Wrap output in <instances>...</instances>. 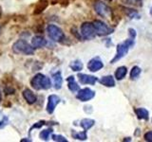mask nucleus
<instances>
[{
    "label": "nucleus",
    "mask_w": 152,
    "mask_h": 142,
    "mask_svg": "<svg viewBox=\"0 0 152 142\" xmlns=\"http://www.w3.org/2000/svg\"><path fill=\"white\" fill-rule=\"evenodd\" d=\"M128 35H129V37L126 40L119 43L116 46V54L110 61L111 64H114L118 61L123 59L124 57H126L129 49L135 45V38L137 36V32L134 28H128Z\"/></svg>",
    "instance_id": "1"
},
{
    "label": "nucleus",
    "mask_w": 152,
    "mask_h": 142,
    "mask_svg": "<svg viewBox=\"0 0 152 142\" xmlns=\"http://www.w3.org/2000/svg\"><path fill=\"white\" fill-rule=\"evenodd\" d=\"M31 85L35 90H48L51 87V80L42 73H37L31 80Z\"/></svg>",
    "instance_id": "2"
},
{
    "label": "nucleus",
    "mask_w": 152,
    "mask_h": 142,
    "mask_svg": "<svg viewBox=\"0 0 152 142\" xmlns=\"http://www.w3.org/2000/svg\"><path fill=\"white\" fill-rule=\"evenodd\" d=\"M34 47L24 39H19L12 45V51L15 54L30 56L34 54Z\"/></svg>",
    "instance_id": "3"
},
{
    "label": "nucleus",
    "mask_w": 152,
    "mask_h": 142,
    "mask_svg": "<svg viewBox=\"0 0 152 142\" xmlns=\"http://www.w3.org/2000/svg\"><path fill=\"white\" fill-rule=\"evenodd\" d=\"M47 33H48V36H49L53 42L61 43L65 39V33L63 30H62L61 28H59L58 26L53 25V24L48 25Z\"/></svg>",
    "instance_id": "4"
},
{
    "label": "nucleus",
    "mask_w": 152,
    "mask_h": 142,
    "mask_svg": "<svg viewBox=\"0 0 152 142\" xmlns=\"http://www.w3.org/2000/svg\"><path fill=\"white\" fill-rule=\"evenodd\" d=\"M95 32H96L97 36H107L109 34H111L114 31V28L111 27H109L107 24L101 20H94L92 22Z\"/></svg>",
    "instance_id": "5"
},
{
    "label": "nucleus",
    "mask_w": 152,
    "mask_h": 142,
    "mask_svg": "<svg viewBox=\"0 0 152 142\" xmlns=\"http://www.w3.org/2000/svg\"><path fill=\"white\" fill-rule=\"evenodd\" d=\"M80 34L83 39L86 40H91L96 36L93 24L90 22H84L80 28Z\"/></svg>",
    "instance_id": "6"
},
{
    "label": "nucleus",
    "mask_w": 152,
    "mask_h": 142,
    "mask_svg": "<svg viewBox=\"0 0 152 142\" xmlns=\"http://www.w3.org/2000/svg\"><path fill=\"white\" fill-rule=\"evenodd\" d=\"M94 11L99 16L103 18H110L112 17V9L109 8L106 3L102 1H96L93 5Z\"/></svg>",
    "instance_id": "7"
},
{
    "label": "nucleus",
    "mask_w": 152,
    "mask_h": 142,
    "mask_svg": "<svg viewBox=\"0 0 152 142\" xmlns=\"http://www.w3.org/2000/svg\"><path fill=\"white\" fill-rule=\"evenodd\" d=\"M95 97V92L88 87L79 89L76 94V99L82 102H87Z\"/></svg>",
    "instance_id": "8"
},
{
    "label": "nucleus",
    "mask_w": 152,
    "mask_h": 142,
    "mask_svg": "<svg viewBox=\"0 0 152 142\" xmlns=\"http://www.w3.org/2000/svg\"><path fill=\"white\" fill-rule=\"evenodd\" d=\"M61 102V99L59 98V96L57 95H50L49 98H48V103H47V107H46V110L47 112L51 115L53 114V112L55 111V108L57 107V105Z\"/></svg>",
    "instance_id": "9"
},
{
    "label": "nucleus",
    "mask_w": 152,
    "mask_h": 142,
    "mask_svg": "<svg viewBox=\"0 0 152 142\" xmlns=\"http://www.w3.org/2000/svg\"><path fill=\"white\" fill-rule=\"evenodd\" d=\"M87 66L90 72H97V71L101 70L104 67V63L99 57H95V58L89 60Z\"/></svg>",
    "instance_id": "10"
},
{
    "label": "nucleus",
    "mask_w": 152,
    "mask_h": 142,
    "mask_svg": "<svg viewBox=\"0 0 152 142\" xmlns=\"http://www.w3.org/2000/svg\"><path fill=\"white\" fill-rule=\"evenodd\" d=\"M77 78L79 80V82L82 84L94 85L98 82L97 77H95V76H92V75H88V74H84V73H78Z\"/></svg>",
    "instance_id": "11"
},
{
    "label": "nucleus",
    "mask_w": 152,
    "mask_h": 142,
    "mask_svg": "<svg viewBox=\"0 0 152 142\" xmlns=\"http://www.w3.org/2000/svg\"><path fill=\"white\" fill-rule=\"evenodd\" d=\"M22 96L24 98V99L27 101L28 104H34L37 101V97H36V95L33 93L31 89H28V88H26L24 91L22 92Z\"/></svg>",
    "instance_id": "12"
},
{
    "label": "nucleus",
    "mask_w": 152,
    "mask_h": 142,
    "mask_svg": "<svg viewBox=\"0 0 152 142\" xmlns=\"http://www.w3.org/2000/svg\"><path fill=\"white\" fill-rule=\"evenodd\" d=\"M48 45V41L45 39L43 36L40 35H36L34 37H32L31 39V46L34 47V49H42Z\"/></svg>",
    "instance_id": "13"
},
{
    "label": "nucleus",
    "mask_w": 152,
    "mask_h": 142,
    "mask_svg": "<svg viewBox=\"0 0 152 142\" xmlns=\"http://www.w3.org/2000/svg\"><path fill=\"white\" fill-rule=\"evenodd\" d=\"M134 113L137 117L138 120H149V112L144 107H139L134 109Z\"/></svg>",
    "instance_id": "14"
},
{
    "label": "nucleus",
    "mask_w": 152,
    "mask_h": 142,
    "mask_svg": "<svg viewBox=\"0 0 152 142\" xmlns=\"http://www.w3.org/2000/svg\"><path fill=\"white\" fill-rule=\"evenodd\" d=\"M98 82L106 87L115 86V78H113V76H111V75L104 76V77H102L100 80H98Z\"/></svg>",
    "instance_id": "15"
},
{
    "label": "nucleus",
    "mask_w": 152,
    "mask_h": 142,
    "mask_svg": "<svg viewBox=\"0 0 152 142\" xmlns=\"http://www.w3.org/2000/svg\"><path fill=\"white\" fill-rule=\"evenodd\" d=\"M52 79H53V86L56 90H59L62 87L63 84V77H62L61 71H57V72L52 74Z\"/></svg>",
    "instance_id": "16"
},
{
    "label": "nucleus",
    "mask_w": 152,
    "mask_h": 142,
    "mask_svg": "<svg viewBox=\"0 0 152 142\" xmlns=\"http://www.w3.org/2000/svg\"><path fill=\"white\" fill-rule=\"evenodd\" d=\"M66 82H68V88L71 92L76 93L80 89V86L78 85L77 82L75 80L74 76H69V77L66 78Z\"/></svg>",
    "instance_id": "17"
},
{
    "label": "nucleus",
    "mask_w": 152,
    "mask_h": 142,
    "mask_svg": "<svg viewBox=\"0 0 152 142\" xmlns=\"http://www.w3.org/2000/svg\"><path fill=\"white\" fill-rule=\"evenodd\" d=\"M127 74V68L126 66H119V67L115 70V73H114V77L117 80H122L124 78L126 77Z\"/></svg>",
    "instance_id": "18"
},
{
    "label": "nucleus",
    "mask_w": 152,
    "mask_h": 142,
    "mask_svg": "<svg viewBox=\"0 0 152 142\" xmlns=\"http://www.w3.org/2000/svg\"><path fill=\"white\" fill-rule=\"evenodd\" d=\"M49 5V1L48 0H39L38 3L36 4V6L34 8V14H39L42 12H44V9H46V8Z\"/></svg>",
    "instance_id": "19"
},
{
    "label": "nucleus",
    "mask_w": 152,
    "mask_h": 142,
    "mask_svg": "<svg viewBox=\"0 0 152 142\" xmlns=\"http://www.w3.org/2000/svg\"><path fill=\"white\" fill-rule=\"evenodd\" d=\"M71 136L72 138L76 139V140H87L88 139V135H87V131H83V132H76L74 130H71Z\"/></svg>",
    "instance_id": "20"
},
{
    "label": "nucleus",
    "mask_w": 152,
    "mask_h": 142,
    "mask_svg": "<svg viewBox=\"0 0 152 142\" xmlns=\"http://www.w3.org/2000/svg\"><path fill=\"white\" fill-rule=\"evenodd\" d=\"M95 124V120H91V118H83L80 121V126L83 128V130L88 131L90 128Z\"/></svg>",
    "instance_id": "21"
},
{
    "label": "nucleus",
    "mask_w": 152,
    "mask_h": 142,
    "mask_svg": "<svg viewBox=\"0 0 152 142\" xmlns=\"http://www.w3.org/2000/svg\"><path fill=\"white\" fill-rule=\"evenodd\" d=\"M69 67L72 69V71H75V72H80V71L84 68V64L80 60H75V61L70 63Z\"/></svg>",
    "instance_id": "22"
},
{
    "label": "nucleus",
    "mask_w": 152,
    "mask_h": 142,
    "mask_svg": "<svg viewBox=\"0 0 152 142\" xmlns=\"http://www.w3.org/2000/svg\"><path fill=\"white\" fill-rule=\"evenodd\" d=\"M141 72H142V70H141V68L139 67V66L134 65V66H133V67L131 68V70H130V73H129V77H130V80H137L138 78L140 77Z\"/></svg>",
    "instance_id": "23"
},
{
    "label": "nucleus",
    "mask_w": 152,
    "mask_h": 142,
    "mask_svg": "<svg viewBox=\"0 0 152 142\" xmlns=\"http://www.w3.org/2000/svg\"><path fill=\"white\" fill-rule=\"evenodd\" d=\"M52 128H48V129H44L40 132V135H39V137L43 140V141H48L50 138V135L52 134Z\"/></svg>",
    "instance_id": "24"
},
{
    "label": "nucleus",
    "mask_w": 152,
    "mask_h": 142,
    "mask_svg": "<svg viewBox=\"0 0 152 142\" xmlns=\"http://www.w3.org/2000/svg\"><path fill=\"white\" fill-rule=\"evenodd\" d=\"M124 11L126 12V15L129 17L130 19H139L140 18V14L138 13L135 9H127V8H124Z\"/></svg>",
    "instance_id": "25"
},
{
    "label": "nucleus",
    "mask_w": 152,
    "mask_h": 142,
    "mask_svg": "<svg viewBox=\"0 0 152 142\" xmlns=\"http://www.w3.org/2000/svg\"><path fill=\"white\" fill-rule=\"evenodd\" d=\"M123 2L133 7H141L142 5V0H123Z\"/></svg>",
    "instance_id": "26"
},
{
    "label": "nucleus",
    "mask_w": 152,
    "mask_h": 142,
    "mask_svg": "<svg viewBox=\"0 0 152 142\" xmlns=\"http://www.w3.org/2000/svg\"><path fill=\"white\" fill-rule=\"evenodd\" d=\"M47 124H50V122H47L45 120H40V121H37L36 123L32 125V127L30 129V132H31L33 129H40L41 127H43L44 125H47Z\"/></svg>",
    "instance_id": "27"
},
{
    "label": "nucleus",
    "mask_w": 152,
    "mask_h": 142,
    "mask_svg": "<svg viewBox=\"0 0 152 142\" xmlns=\"http://www.w3.org/2000/svg\"><path fill=\"white\" fill-rule=\"evenodd\" d=\"M51 138H52V140L56 141V142H68V139L61 135H52Z\"/></svg>",
    "instance_id": "28"
},
{
    "label": "nucleus",
    "mask_w": 152,
    "mask_h": 142,
    "mask_svg": "<svg viewBox=\"0 0 152 142\" xmlns=\"http://www.w3.org/2000/svg\"><path fill=\"white\" fill-rule=\"evenodd\" d=\"M9 123V118L7 117H3L2 120L0 121V129H2L5 126H7Z\"/></svg>",
    "instance_id": "29"
},
{
    "label": "nucleus",
    "mask_w": 152,
    "mask_h": 142,
    "mask_svg": "<svg viewBox=\"0 0 152 142\" xmlns=\"http://www.w3.org/2000/svg\"><path fill=\"white\" fill-rule=\"evenodd\" d=\"M145 140L148 141V142H152V131L145 133Z\"/></svg>",
    "instance_id": "30"
},
{
    "label": "nucleus",
    "mask_w": 152,
    "mask_h": 142,
    "mask_svg": "<svg viewBox=\"0 0 152 142\" xmlns=\"http://www.w3.org/2000/svg\"><path fill=\"white\" fill-rule=\"evenodd\" d=\"M5 93H6L7 95L8 94H13L14 93V89H12V88H11V87H6L5 88Z\"/></svg>",
    "instance_id": "31"
},
{
    "label": "nucleus",
    "mask_w": 152,
    "mask_h": 142,
    "mask_svg": "<svg viewBox=\"0 0 152 142\" xmlns=\"http://www.w3.org/2000/svg\"><path fill=\"white\" fill-rule=\"evenodd\" d=\"M21 142H31V139H27V138H23L20 140Z\"/></svg>",
    "instance_id": "32"
},
{
    "label": "nucleus",
    "mask_w": 152,
    "mask_h": 142,
    "mask_svg": "<svg viewBox=\"0 0 152 142\" xmlns=\"http://www.w3.org/2000/svg\"><path fill=\"white\" fill-rule=\"evenodd\" d=\"M140 129H136V132H135V135H140Z\"/></svg>",
    "instance_id": "33"
},
{
    "label": "nucleus",
    "mask_w": 152,
    "mask_h": 142,
    "mask_svg": "<svg viewBox=\"0 0 152 142\" xmlns=\"http://www.w3.org/2000/svg\"><path fill=\"white\" fill-rule=\"evenodd\" d=\"M123 141H131V138H130V137H126V138L124 139Z\"/></svg>",
    "instance_id": "34"
},
{
    "label": "nucleus",
    "mask_w": 152,
    "mask_h": 142,
    "mask_svg": "<svg viewBox=\"0 0 152 142\" xmlns=\"http://www.w3.org/2000/svg\"><path fill=\"white\" fill-rule=\"evenodd\" d=\"M1 99H2V96H1V90H0V102H1Z\"/></svg>",
    "instance_id": "35"
},
{
    "label": "nucleus",
    "mask_w": 152,
    "mask_h": 142,
    "mask_svg": "<svg viewBox=\"0 0 152 142\" xmlns=\"http://www.w3.org/2000/svg\"><path fill=\"white\" fill-rule=\"evenodd\" d=\"M149 13H150V15H152V7L150 8V11H149Z\"/></svg>",
    "instance_id": "36"
},
{
    "label": "nucleus",
    "mask_w": 152,
    "mask_h": 142,
    "mask_svg": "<svg viewBox=\"0 0 152 142\" xmlns=\"http://www.w3.org/2000/svg\"><path fill=\"white\" fill-rule=\"evenodd\" d=\"M0 16H1V11H0Z\"/></svg>",
    "instance_id": "37"
},
{
    "label": "nucleus",
    "mask_w": 152,
    "mask_h": 142,
    "mask_svg": "<svg viewBox=\"0 0 152 142\" xmlns=\"http://www.w3.org/2000/svg\"><path fill=\"white\" fill-rule=\"evenodd\" d=\"M108 1H110V0H108Z\"/></svg>",
    "instance_id": "38"
}]
</instances>
